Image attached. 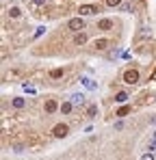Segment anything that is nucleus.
I'll return each instance as SVG.
<instances>
[{
    "label": "nucleus",
    "instance_id": "8",
    "mask_svg": "<svg viewBox=\"0 0 156 160\" xmlns=\"http://www.w3.org/2000/svg\"><path fill=\"white\" fill-rule=\"evenodd\" d=\"M98 28H100V30H111V28H113V22H111V20H100V22H98Z\"/></svg>",
    "mask_w": 156,
    "mask_h": 160
},
{
    "label": "nucleus",
    "instance_id": "21",
    "mask_svg": "<svg viewBox=\"0 0 156 160\" xmlns=\"http://www.w3.org/2000/svg\"><path fill=\"white\" fill-rule=\"evenodd\" d=\"M141 160H154V156H152V154H143V156H141Z\"/></svg>",
    "mask_w": 156,
    "mask_h": 160
},
{
    "label": "nucleus",
    "instance_id": "17",
    "mask_svg": "<svg viewBox=\"0 0 156 160\" xmlns=\"http://www.w3.org/2000/svg\"><path fill=\"white\" fill-rule=\"evenodd\" d=\"M44 32H46V26H37V30H35V39H39Z\"/></svg>",
    "mask_w": 156,
    "mask_h": 160
},
{
    "label": "nucleus",
    "instance_id": "19",
    "mask_svg": "<svg viewBox=\"0 0 156 160\" xmlns=\"http://www.w3.org/2000/svg\"><path fill=\"white\" fill-rule=\"evenodd\" d=\"M106 4H108V7H119L122 0H106Z\"/></svg>",
    "mask_w": 156,
    "mask_h": 160
},
{
    "label": "nucleus",
    "instance_id": "5",
    "mask_svg": "<svg viewBox=\"0 0 156 160\" xmlns=\"http://www.w3.org/2000/svg\"><path fill=\"white\" fill-rule=\"evenodd\" d=\"M80 82H82V84H85V89H89V91H96V89H98V84L89 78V76H82V78H80Z\"/></svg>",
    "mask_w": 156,
    "mask_h": 160
},
{
    "label": "nucleus",
    "instance_id": "6",
    "mask_svg": "<svg viewBox=\"0 0 156 160\" xmlns=\"http://www.w3.org/2000/svg\"><path fill=\"white\" fill-rule=\"evenodd\" d=\"M70 102H72L74 106H82V104H85V93H74Z\"/></svg>",
    "mask_w": 156,
    "mask_h": 160
},
{
    "label": "nucleus",
    "instance_id": "23",
    "mask_svg": "<svg viewBox=\"0 0 156 160\" xmlns=\"http://www.w3.org/2000/svg\"><path fill=\"white\" fill-rule=\"evenodd\" d=\"M44 2H46V0H33V4H35V7H39V4H44Z\"/></svg>",
    "mask_w": 156,
    "mask_h": 160
},
{
    "label": "nucleus",
    "instance_id": "7",
    "mask_svg": "<svg viewBox=\"0 0 156 160\" xmlns=\"http://www.w3.org/2000/svg\"><path fill=\"white\" fill-rule=\"evenodd\" d=\"M115 102H117V104H126V102H128V93H126V91H119V93L115 95Z\"/></svg>",
    "mask_w": 156,
    "mask_h": 160
},
{
    "label": "nucleus",
    "instance_id": "16",
    "mask_svg": "<svg viewBox=\"0 0 156 160\" xmlns=\"http://www.w3.org/2000/svg\"><path fill=\"white\" fill-rule=\"evenodd\" d=\"M115 115H117V117H126V115H128V106H122Z\"/></svg>",
    "mask_w": 156,
    "mask_h": 160
},
{
    "label": "nucleus",
    "instance_id": "24",
    "mask_svg": "<svg viewBox=\"0 0 156 160\" xmlns=\"http://www.w3.org/2000/svg\"><path fill=\"white\" fill-rule=\"evenodd\" d=\"M154 138H156V130H154Z\"/></svg>",
    "mask_w": 156,
    "mask_h": 160
},
{
    "label": "nucleus",
    "instance_id": "10",
    "mask_svg": "<svg viewBox=\"0 0 156 160\" xmlns=\"http://www.w3.org/2000/svg\"><path fill=\"white\" fill-rule=\"evenodd\" d=\"M72 108H74V104H72V102H63V104H61V108H59V110H61V112H63V115H67V112H72Z\"/></svg>",
    "mask_w": 156,
    "mask_h": 160
},
{
    "label": "nucleus",
    "instance_id": "22",
    "mask_svg": "<svg viewBox=\"0 0 156 160\" xmlns=\"http://www.w3.org/2000/svg\"><path fill=\"white\" fill-rule=\"evenodd\" d=\"M130 9H132V7H130L128 2H124V4H122V11H130Z\"/></svg>",
    "mask_w": 156,
    "mask_h": 160
},
{
    "label": "nucleus",
    "instance_id": "3",
    "mask_svg": "<svg viewBox=\"0 0 156 160\" xmlns=\"http://www.w3.org/2000/svg\"><path fill=\"white\" fill-rule=\"evenodd\" d=\"M78 11H80V15H96L100 9H98L96 4H80V9H78Z\"/></svg>",
    "mask_w": 156,
    "mask_h": 160
},
{
    "label": "nucleus",
    "instance_id": "15",
    "mask_svg": "<svg viewBox=\"0 0 156 160\" xmlns=\"http://www.w3.org/2000/svg\"><path fill=\"white\" fill-rule=\"evenodd\" d=\"M9 15H11V18H20V15H22V11H20L18 7H11V9H9Z\"/></svg>",
    "mask_w": 156,
    "mask_h": 160
},
{
    "label": "nucleus",
    "instance_id": "18",
    "mask_svg": "<svg viewBox=\"0 0 156 160\" xmlns=\"http://www.w3.org/2000/svg\"><path fill=\"white\" fill-rule=\"evenodd\" d=\"M24 91L26 93H30V95H35L37 91H35V87H30V84H24Z\"/></svg>",
    "mask_w": 156,
    "mask_h": 160
},
{
    "label": "nucleus",
    "instance_id": "14",
    "mask_svg": "<svg viewBox=\"0 0 156 160\" xmlns=\"http://www.w3.org/2000/svg\"><path fill=\"white\" fill-rule=\"evenodd\" d=\"M106 46H108L106 39H98V41H96V48H98V50H106Z\"/></svg>",
    "mask_w": 156,
    "mask_h": 160
},
{
    "label": "nucleus",
    "instance_id": "1",
    "mask_svg": "<svg viewBox=\"0 0 156 160\" xmlns=\"http://www.w3.org/2000/svg\"><path fill=\"white\" fill-rule=\"evenodd\" d=\"M67 28H70V30H74V32H80V30L85 28V20H82V15L72 18V20L67 22Z\"/></svg>",
    "mask_w": 156,
    "mask_h": 160
},
{
    "label": "nucleus",
    "instance_id": "4",
    "mask_svg": "<svg viewBox=\"0 0 156 160\" xmlns=\"http://www.w3.org/2000/svg\"><path fill=\"white\" fill-rule=\"evenodd\" d=\"M67 132H70V128H67L65 123H59V126H54V130H52V134H54L56 138H65Z\"/></svg>",
    "mask_w": 156,
    "mask_h": 160
},
{
    "label": "nucleus",
    "instance_id": "9",
    "mask_svg": "<svg viewBox=\"0 0 156 160\" xmlns=\"http://www.w3.org/2000/svg\"><path fill=\"white\" fill-rule=\"evenodd\" d=\"M74 43H76V46H82V43H87V35H85V32H76V37H74Z\"/></svg>",
    "mask_w": 156,
    "mask_h": 160
},
{
    "label": "nucleus",
    "instance_id": "12",
    "mask_svg": "<svg viewBox=\"0 0 156 160\" xmlns=\"http://www.w3.org/2000/svg\"><path fill=\"white\" fill-rule=\"evenodd\" d=\"M11 104H13V108H24L26 100H24V98H13V102H11Z\"/></svg>",
    "mask_w": 156,
    "mask_h": 160
},
{
    "label": "nucleus",
    "instance_id": "20",
    "mask_svg": "<svg viewBox=\"0 0 156 160\" xmlns=\"http://www.w3.org/2000/svg\"><path fill=\"white\" fill-rule=\"evenodd\" d=\"M50 76H52V78H59V76H63V69H54Z\"/></svg>",
    "mask_w": 156,
    "mask_h": 160
},
{
    "label": "nucleus",
    "instance_id": "2",
    "mask_svg": "<svg viewBox=\"0 0 156 160\" xmlns=\"http://www.w3.org/2000/svg\"><path fill=\"white\" fill-rule=\"evenodd\" d=\"M124 82H126V84H137V82H139V72H137V69H128V72L124 74Z\"/></svg>",
    "mask_w": 156,
    "mask_h": 160
},
{
    "label": "nucleus",
    "instance_id": "11",
    "mask_svg": "<svg viewBox=\"0 0 156 160\" xmlns=\"http://www.w3.org/2000/svg\"><path fill=\"white\" fill-rule=\"evenodd\" d=\"M56 108H61V106H56L54 100H48V102H46V112H54Z\"/></svg>",
    "mask_w": 156,
    "mask_h": 160
},
{
    "label": "nucleus",
    "instance_id": "13",
    "mask_svg": "<svg viewBox=\"0 0 156 160\" xmlns=\"http://www.w3.org/2000/svg\"><path fill=\"white\" fill-rule=\"evenodd\" d=\"M96 115H98V106H96V104H91V106L87 108V117H96Z\"/></svg>",
    "mask_w": 156,
    "mask_h": 160
}]
</instances>
